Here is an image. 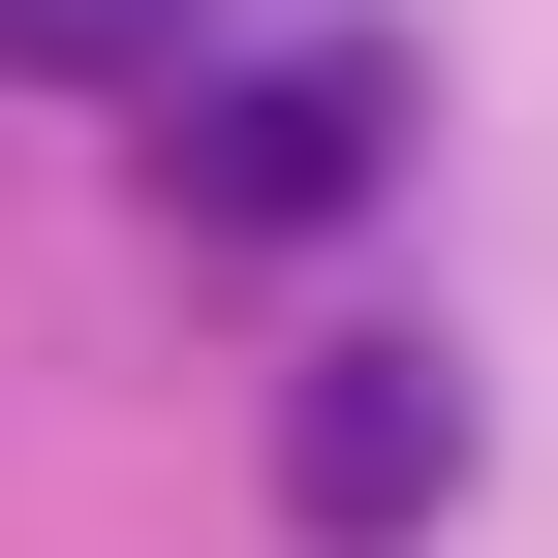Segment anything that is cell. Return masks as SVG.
<instances>
[{
    "label": "cell",
    "mask_w": 558,
    "mask_h": 558,
    "mask_svg": "<svg viewBox=\"0 0 558 558\" xmlns=\"http://www.w3.org/2000/svg\"><path fill=\"white\" fill-rule=\"evenodd\" d=\"M0 32H62V62H94V32H186V0H0Z\"/></svg>",
    "instance_id": "3"
},
{
    "label": "cell",
    "mask_w": 558,
    "mask_h": 558,
    "mask_svg": "<svg viewBox=\"0 0 558 558\" xmlns=\"http://www.w3.org/2000/svg\"><path fill=\"white\" fill-rule=\"evenodd\" d=\"M156 186H186V248H311V218H373V186H403V62H373V32L218 62V94L156 124Z\"/></svg>",
    "instance_id": "1"
},
{
    "label": "cell",
    "mask_w": 558,
    "mask_h": 558,
    "mask_svg": "<svg viewBox=\"0 0 558 558\" xmlns=\"http://www.w3.org/2000/svg\"><path fill=\"white\" fill-rule=\"evenodd\" d=\"M279 497H311L341 558H403V527L465 497V373H435L403 311H373V341H311V373H279Z\"/></svg>",
    "instance_id": "2"
}]
</instances>
